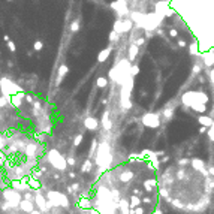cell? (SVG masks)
Wrapping results in <instances>:
<instances>
[{
  "mask_svg": "<svg viewBox=\"0 0 214 214\" xmlns=\"http://www.w3.org/2000/svg\"><path fill=\"white\" fill-rule=\"evenodd\" d=\"M94 160H96V165L100 168V171L109 169L112 156H111V153H109V147H108V144H100V145H99L97 151L94 153Z\"/></svg>",
  "mask_w": 214,
  "mask_h": 214,
  "instance_id": "cell-1",
  "label": "cell"
},
{
  "mask_svg": "<svg viewBox=\"0 0 214 214\" xmlns=\"http://www.w3.org/2000/svg\"><path fill=\"white\" fill-rule=\"evenodd\" d=\"M210 100L208 96L202 91H187L181 96V103L184 105V108H193L196 105H201V103H207Z\"/></svg>",
  "mask_w": 214,
  "mask_h": 214,
  "instance_id": "cell-2",
  "label": "cell"
},
{
  "mask_svg": "<svg viewBox=\"0 0 214 214\" xmlns=\"http://www.w3.org/2000/svg\"><path fill=\"white\" fill-rule=\"evenodd\" d=\"M48 157H50V162H51V165L56 168V169H59V171H66V169H68V162H66V159H65L57 150H51V151L48 153Z\"/></svg>",
  "mask_w": 214,
  "mask_h": 214,
  "instance_id": "cell-3",
  "label": "cell"
},
{
  "mask_svg": "<svg viewBox=\"0 0 214 214\" xmlns=\"http://www.w3.org/2000/svg\"><path fill=\"white\" fill-rule=\"evenodd\" d=\"M141 121L145 127L150 129H157L160 126V114L159 112H145L142 117H141Z\"/></svg>",
  "mask_w": 214,
  "mask_h": 214,
  "instance_id": "cell-4",
  "label": "cell"
},
{
  "mask_svg": "<svg viewBox=\"0 0 214 214\" xmlns=\"http://www.w3.org/2000/svg\"><path fill=\"white\" fill-rule=\"evenodd\" d=\"M48 205H56V207H69V199L66 195L63 193H59V192H50L48 193Z\"/></svg>",
  "mask_w": 214,
  "mask_h": 214,
  "instance_id": "cell-5",
  "label": "cell"
},
{
  "mask_svg": "<svg viewBox=\"0 0 214 214\" xmlns=\"http://www.w3.org/2000/svg\"><path fill=\"white\" fill-rule=\"evenodd\" d=\"M201 57H202V60H204V65L205 66H213L214 65V50H210V51H202L199 54Z\"/></svg>",
  "mask_w": 214,
  "mask_h": 214,
  "instance_id": "cell-6",
  "label": "cell"
},
{
  "mask_svg": "<svg viewBox=\"0 0 214 214\" xmlns=\"http://www.w3.org/2000/svg\"><path fill=\"white\" fill-rule=\"evenodd\" d=\"M99 124H100V120H97L96 117H87L84 120V126L87 130H97Z\"/></svg>",
  "mask_w": 214,
  "mask_h": 214,
  "instance_id": "cell-7",
  "label": "cell"
},
{
  "mask_svg": "<svg viewBox=\"0 0 214 214\" xmlns=\"http://www.w3.org/2000/svg\"><path fill=\"white\" fill-rule=\"evenodd\" d=\"M190 165H192V168L196 169V171H201V172L207 171V165H205V162H204L202 159L193 157V159H190Z\"/></svg>",
  "mask_w": 214,
  "mask_h": 214,
  "instance_id": "cell-8",
  "label": "cell"
},
{
  "mask_svg": "<svg viewBox=\"0 0 214 214\" xmlns=\"http://www.w3.org/2000/svg\"><path fill=\"white\" fill-rule=\"evenodd\" d=\"M129 56H127V60L129 61H135V59L138 57V54H139V47L135 45V43H129Z\"/></svg>",
  "mask_w": 214,
  "mask_h": 214,
  "instance_id": "cell-9",
  "label": "cell"
},
{
  "mask_svg": "<svg viewBox=\"0 0 214 214\" xmlns=\"http://www.w3.org/2000/svg\"><path fill=\"white\" fill-rule=\"evenodd\" d=\"M102 127H103V130L105 132H109L111 130V127H112V123H111V120H109V111L106 109V111H103V115H102Z\"/></svg>",
  "mask_w": 214,
  "mask_h": 214,
  "instance_id": "cell-10",
  "label": "cell"
},
{
  "mask_svg": "<svg viewBox=\"0 0 214 214\" xmlns=\"http://www.w3.org/2000/svg\"><path fill=\"white\" fill-rule=\"evenodd\" d=\"M68 72H69V68L66 66V65H61L60 68H59V74H57V81H56V84L57 86H60L61 84V81L65 79V77L68 75Z\"/></svg>",
  "mask_w": 214,
  "mask_h": 214,
  "instance_id": "cell-11",
  "label": "cell"
},
{
  "mask_svg": "<svg viewBox=\"0 0 214 214\" xmlns=\"http://www.w3.org/2000/svg\"><path fill=\"white\" fill-rule=\"evenodd\" d=\"M112 51V43L108 47V48H105V50H102V51L97 54V61L99 63H103V61H106V59L109 57V54H111Z\"/></svg>",
  "mask_w": 214,
  "mask_h": 214,
  "instance_id": "cell-12",
  "label": "cell"
},
{
  "mask_svg": "<svg viewBox=\"0 0 214 214\" xmlns=\"http://www.w3.org/2000/svg\"><path fill=\"white\" fill-rule=\"evenodd\" d=\"M214 118H211L210 115H201V117H198V121H199V124L201 126H204V127H210L211 126V123H213Z\"/></svg>",
  "mask_w": 214,
  "mask_h": 214,
  "instance_id": "cell-13",
  "label": "cell"
},
{
  "mask_svg": "<svg viewBox=\"0 0 214 214\" xmlns=\"http://www.w3.org/2000/svg\"><path fill=\"white\" fill-rule=\"evenodd\" d=\"M166 8H168V2H166V0L157 2V3H156V14L163 15V14H165V11H166Z\"/></svg>",
  "mask_w": 214,
  "mask_h": 214,
  "instance_id": "cell-14",
  "label": "cell"
},
{
  "mask_svg": "<svg viewBox=\"0 0 214 214\" xmlns=\"http://www.w3.org/2000/svg\"><path fill=\"white\" fill-rule=\"evenodd\" d=\"M112 30H114V32H117L118 34H123V33H124V32H123V18H117V20H115Z\"/></svg>",
  "mask_w": 214,
  "mask_h": 214,
  "instance_id": "cell-15",
  "label": "cell"
},
{
  "mask_svg": "<svg viewBox=\"0 0 214 214\" xmlns=\"http://www.w3.org/2000/svg\"><path fill=\"white\" fill-rule=\"evenodd\" d=\"M189 52H190V56H195V57H198V56L201 54V50H199L198 42H193V43L189 45Z\"/></svg>",
  "mask_w": 214,
  "mask_h": 214,
  "instance_id": "cell-16",
  "label": "cell"
},
{
  "mask_svg": "<svg viewBox=\"0 0 214 214\" xmlns=\"http://www.w3.org/2000/svg\"><path fill=\"white\" fill-rule=\"evenodd\" d=\"M132 29H133V21L130 18H123V32L127 33Z\"/></svg>",
  "mask_w": 214,
  "mask_h": 214,
  "instance_id": "cell-17",
  "label": "cell"
},
{
  "mask_svg": "<svg viewBox=\"0 0 214 214\" xmlns=\"http://www.w3.org/2000/svg\"><path fill=\"white\" fill-rule=\"evenodd\" d=\"M93 169V165H91V160L90 159H86L84 163H82V166H81V172H84V174H90Z\"/></svg>",
  "mask_w": 214,
  "mask_h": 214,
  "instance_id": "cell-18",
  "label": "cell"
},
{
  "mask_svg": "<svg viewBox=\"0 0 214 214\" xmlns=\"http://www.w3.org/2000/svg\"><path fill=\"white\" fill-rule=\"evenodd\" d=\"M129 205L130 208H136V207L141 205V198L138 196V195H132L130 196V201H129Z\"/></svg>",
  "mask_w": 214,
  "mask_h": 214,
  "instance_id": "cell-19",
  "label": "cell"
},
{
  "mask_svg": "<svg viewBox=\"0 0 214 214\" xmlns=\"http://www.w3.org/2000/svg\"><path fill=\"white\" fill-rule=\"evenodd\" d=\"M96 86L99 87V88H105V87L108 86V78L106 77H99L96 79Z\"/></svg>",
  "mask_w": 214,
  "mask_h": 214,
  "instance_id": "cell-20",
  "label": "cell"
},
{
  "mask_svg": "<svg viewBox=\"0 0 214 214\" xmlns=\"http://www.w3.org/2000/svg\"><path fill=\"white\" fill-rule=\"evenodd\" d=\"M36 202H38V205L41 207V210H47V205H48V202L43 199L42 195H36Z\"/></svg>",
  "mask_w": 214,
  "mask_h": 214,
  "instance_id": "cell-21",
  "label": "cell"
},
{
  "mask_svg": "<svg viewBox=\"0 0 214 214\" xmlns=\"http://www.w3.org/2000/svg\"><path fill=\"white\" fill-rule=\"evenodd\" d=\"M21 208H23L24 211H27V213H32V211H33V204H32L30 201H23V202H21Z\"/></svg>",
  "mask_w": 214,
  "mask_h": 214,
  "instance_id": "cell-22",
  "label": "cell"
},
{
  "mask_svg": "<svg viewBox=\"0 0 214 214\" xmlns=\"http://www.w3.org/2000/svg\"><path fill=\"white\" fill-rule=\"evenodd\" d=\"M79 23H81V18H77L75 21L70 23V32L72 33H77L78 30H79Z\"/></svg>",
  "mask_w": 214,
  "mask_h": 214,
  "instance_id": "cell-23",
  "label": "cell"
},
{
  "mask_svg": "<svg viewBox=\"0 0 214 214\" xmlns=\"http://www.w3.org/2000/svg\"><path fill=\"white\" fill-rule=\"evenodd\" d=\"M207 136L210 139V142H214V120L211 123V126L207 129Z\"/></svg>",
  "mask_w": 214,
  "mask_h": 214,
  "instance_id": "cell-24",
  "label": "cell"
},
{
  "mask_svg": "<svg viewBox=\"0 0 214 214\" xmlns=\"http://www.w3.org/2000/svg\"><path fill=\"white\" fill-rule=\"evenodd\" d=\"M120 38H121V34H118L117 32H114V30H112L111 33H109V38H108V39H109V42H111V43H115V42H118V41H120Z\"/></svg>",
  "mask_w": 214,
  "mask_h": 214,
  "instance_id": "cell-25",
  "label": "cell"
},
{
  "mask_svg": "<svg viewBox=\"0 0 214 214\" xmlns=\"http://www.w3.org/2000/svg\"><path fill=\"white\" fill-rule=\"evenodd\" d=\"M78 204H79L81 208H91V199H88V198H87V199L86 198H82Z\"/></svg>",
  "mask_w": 214,
  "mask_h": 214,
  "instance_id": "cell-26",
  "label": "cell"
},
{
  "mask_svg": "<svg viewBox=\"0 0 214 214\" xmlns=\"http://www.w3.org/2000/svg\"><path fill=\"white\" fill-rule=\"evenodd\" d=\"M192 109H195L196 112H201V114H204V112L207 111V106H205V103H201V105H196V106H193Z\"/></svg>",
  "mask_w": 214,
  "mask_h": 214,
  "instance_id": "cell-27",
  "label": "cell"
},
{
  "mask_svg": "<svg viewBox=\"0 0 214 214\" xmlns=\"http://www.w3.org/2000/svg\"><path fill=\"white\" fill-rule=\"evenodd\" d=\"M202 72V66H201V63H196L195 66H193V69H192V74L193 75H199Z\"/></svg>",
  "mask_w": 214,
  "mask_h": 214,
  "instance_id": "cell-28",
  "label": "cell"
},
{
  "mask_svg": "<svg viewBox=\"0 0 214 214\" xmlns=\"http://www.w3.org/2000/svg\"><path fill=\"white\" fill-rule=\"evenodd\" d=\"M82 133H79V135H77L75 136V139H74V147H79L81 145V142H82Z\"/></svg>",
  "mask_w": 214,
  "mask_h": 214,
  "instance_id": "cell-29",
  "label": "cell"
},
{
  "mask_svg": "<svg viewBox=\"0 0 214 214\" xmlns=\"http://www.w3.org/2000/svg\"><path fill=\"white\" fill-rule=\"evenodd\" d=\"M138 74H139V66H138V65L130 66V75H132V77H136Z\"/></svg>",
  "mask_w": 214,
  "mask_h": 214,
  "instance_id": "cell-30",
  "label": "cell"
},
{
  "mask_svg": "<svg viewBox=\"0 0 214 214\" xmlns=\"http://www.w3.org/2000/svg\"><path fill=\"white\" fill-rule=\"evenodd\" d=\"M33 48H34V51H41V50L43 48L42 41H36V42H34V45H33Z\"/></svg>",
  "mask_w": 214,
  "mask_h": 214,
  "instance_id": "cell-31",
  "label": "cell"
},
{
  "mask_svg": "<svg viewBox=\"0 0 214 214\" xmlns=\"http://www.w3.org/2000/svg\"><path fill=\"white\" fill-rule=\"evenodd\" d=\"M189 163H190V159H187V157L178 159V165H180V166H186V165H189Z\"/></svg>",
  "mask_w": 214,
  "mask_h": 214,
  "instance_id": "cell-32",
  "label": "cell"
},
{
  "mask_svg": "<svg viewBox=\"0 0 214 214\" xmlns=\"http://www.w3.org/2000/svg\"><path fill=\"white\" fill-rule=\"evenodd\" d=\"M177 45H178L180 48H186V47H187L186 41H184V39H178V38H177Z\"/></svg>",
  "mask_w": 214,
  "mask_h": 214,
  "instance_id": "cell-33",
  "label": "cell"
},
{
  "mask_svg": "<svg viewBox=\"0 0 214 214\" xmlns=\"http://www.w3.org/2000/svg\"><path fill=\"white\" fill-rule=\"evenodd\" d=\"M172 15H174V9H169V6H168L165 14H163V17H172Z\"/></svg>",
  "mask_w": 214,
  "mask_h": 214,
  "instance_id": "cell-34",
  "label": "cell"
},
{
  "mask_svg": "<svg viewBox=\"0 0 214 214\" xmlns=\"http://www.w3.org/2000/svg\"><path fill=\"white\" fill-rule=\"evenodd\" d=\"M8 47H9V51H12V52L17 51V47H15V43H14V42L8 41Z\"/></svg>",
  "mask_w": 214,
  "mask_h": 214,
  "instance_id": "cell-35",
  "label": "cell"
},
{
  "mask_svg": "<svg viewBox=\"0 0 214 214\" xmlns=\"http://www.w3.org/2000/svg\"><path fill=\"white\" fill-rule=\"evenodd\" d=\"M169 36L171 38H178V30L177 29H171L169 30Z\"/></svg>",
  "mask_w": 214,
  "mask_h": 214,
  "instance_id": "cell-36",
  "label": "cell"
},
{
  "mask_svg": "<svg viewBox=\"0 0 214 214\" xmlns=\"http://www.w3.org/2000/svg\"><path fill=\"white\" fill-rule=\"evenodd\" d=\"M208 77H210V81L213 82V86H214V68L210 70V74H208Z\"/></svg>",
  "mask_w": 214,
  "mask_h": 214,
  "instance_id": "cell-37",
  "label": "cell"
},
{
  "mask_svg": "<svg viewBox=\"0 0 214 214\" xmlns=\"http://www.w3.org/2000/svg\"><path fill=\"white\" fill-rule=\"evenodd\" d=\"M141 202H142V204H151V198L147 196V198H144V199H142Z\"/></svg>",
  "mask_w": 214,
  "mask_h": 214,
  "instance_id": "cell-38",
  "label": "cell"
},
{
  "mask_svg": "<svg viewBox=\"0 0 214 214\" xmlns=\"http://www.w3.org/2000/svg\"><path fill=\"white\" fill-rule=\"evenodd\" d=\"M66 162H68V165H75V159L74 157H68Z\"/></svg>",
  "mask_w": 214,
  "mask_h": 214,
  "instance_id": "cell-39",
  "label": "cell"
},
{
  "mask_svg": "<svg viewBox=\"0 0 214 214\" xmlns=\"http://www.w3.org/2000/svg\"><path fill=\"white\" fill-rule=\"evenodd\" d=\"M207 172H208V174H210L211 177H214V166H210V168L207 169Z\"/></svg>",
  "mask_w": 214,
  "mask_h": 214,
  "instance_id": "cell-40",
  "label": "cell"
},
{
  "mask_svg": "<svg viewBox=\"0 0 214 214\" xmlns=\"http://www.w3.org/2000/svg\"><path fill=\"white\" fill-rule=\"evenodd\" d=\"M154 214H163V211H162V210H160V208H157V210L154 211Z\"/></svg>",
  "mask_w": 214,
  "mask_h": 214,
  "instance_id": "cell-41",
  "label": "cell"
},
{
  "mask_svg": "<svg viewBox=\"0 0 214 214\" xmlns=\"http://www.w3.org/2000/svg\"><path fill=\"white\" fill-rule=\"evenodd\" d=\"M32 214H41V213H38V211H34V210H33V211H32Z\"/></svg>",
  "mask_w": 214,
  "mask_h": 214,
  "instance_id": "cell-42",
  "label": "cell"
},
{
  "mask_svg": "<svg viewBox=\"0 0 214 214\" xmlns=\"http://www.w3.org/2000/svg\"><path fill=\"white\" fill-rule=\"evenodd\" d=\"M8 2H12V0H8Z\"/></svg>",
  "mask_w": 214,
  "mask_h": 214,
  "instance_id": "cell-43",
  "label": "cell"
}]
</instances>
